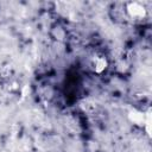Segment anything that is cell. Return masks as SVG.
<instances>
[{"label": "cell", "instance_id": "cell-2", "mask_svg": "<svg viewBox=\"0 0 152 152\" xmlns=\"http://www.w3.org/2000/svg\"><path fill=\"white\" fill-rule=\"evenodd\" d=\"M127 116H128V120L132 124H134L139 127H144V122H145V113L144 112H140V110L133 108L128 112Z\"/></svg>", "mask_w": 152, "mask_h": 152}, {"label": "cell", "instance_id": "cell-4", "mask_svg": "<svg viewBox=\"0 0 152 152\" xmlns=\"http://www.w3.org/2000/svg\"><path fill=\"white\" fill-rule=\"evenodd\" d=\"M151 115H152V109L151 108H147V110L145 112V122H144V128L147 133L148 137H151V125H152V119H151Z\"/></svg>", "mask_w": 152, "mask_h": 152}, {"label": "cell", "instance_id": "cell-3", "mask_svg": "<svg viewBox=\"0 0 152 152\" xmlns=\"http://www.w3.org/2000/svg\"><path fill=\"white\" fill-rule=\"evenodd\" d=\"M108 66V61L103 56H97L94 58V71L96 74H102Z\"/></svg>", "mask_w": 152, "mask_h": 152}, {"label": "cell", "instance_id": "cell-1", "mask_svg": "<svg viewBox=\"0 0 152 152\" xmlns=\"http://www.w3.org/2000/svg\"><path fill=\"white\" fill-rule=\"evenodd\" d=\"M126 12L129 18L132 19H144L147 14L146 7L138 2V1H131L126 5Z\"/></svg>", "mask_w": 152, "mask_h": 152}]
</instances>
